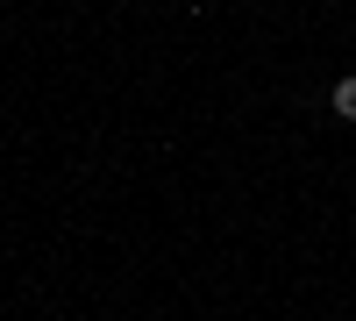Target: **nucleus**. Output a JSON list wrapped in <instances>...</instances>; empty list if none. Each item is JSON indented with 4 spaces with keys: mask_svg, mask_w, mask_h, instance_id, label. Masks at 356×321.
<instances>
[{
    "mask_svg": "<svg viewBox=\"0 0 356 321\" xmlns=\"http://www.w3.org/2000/svg\"><path fill=\"white\" fill-rule=\"evenodd\" d=\"M328 107L342 114V122H356V72H349V79L335 86V93H328Z\"/></svg>",
    "mask_w": 356,
    "mask_h": 321,
    "instance_id": "1",
    "label": "nucleus"
}]
</instances>
